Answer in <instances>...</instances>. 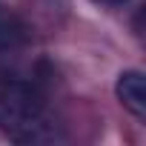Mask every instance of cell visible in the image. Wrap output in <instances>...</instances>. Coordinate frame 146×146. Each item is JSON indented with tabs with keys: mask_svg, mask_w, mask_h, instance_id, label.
Instances as JSON below:
<instances>
[{
	"mask_svg": "<svg viewBox=\"0 0 146 146\" xmlns=\"http://www.w3.org/2000/svg\"><path fill=\"white\" fill-rule=\"evenodd\" d=\"M95 3H100V6H120V3H126V0H95Z\"/></svg>",
	"mask_w": 146,
	"mask_h": 146,
	"instance_id": "4",
	"label": "cell"
},
{
	"mask_svg": "<svg viewBox=\"0 0 146 146\" xmlns=\"http://www.w3.org/2000/svg\"><path fill=\"white\" fill-rule=\"evenodd\" d=\"M20 37H23V29L15 23V17L0 12V46H15Z\"/></svg>",
	"mask_w": 146,
	"mask_h": 146,
	"instance_id": "3",
	"label": "cell"
},
{
	"mask_svg": "<svg viewBox=\"0 0 146 146\" xmlns=\"http://www.w3.org/2000/svg\"><path fill=\"white\" fill-rule=\"evenodd\" d=\"M0 103L6 106V112L17 120H23V126L37 123V117L43 115V95L23 80H12L0 89Z\"/></svg>",
	"mask_w": 146,
	"mask_h": 146,
	"instance_id": "1",
	"label": "cell"
},
{
	"mask_svg": "<svg viewBox=\"0 0 146 146\" xmlns=\"http://www.w3.org/2000/svg\"><path fill=\"white\" fill-rule=\"evenodd\" d=\"M115 92H117L123 109H129L137 120L146 117V78H143V72H137V69L120 72Z\"/></svg>",
	"mask_w": 146,
	"mask_h": 146,
	"instance_id": "2",
	"label": "cell"
}]
</instances>
